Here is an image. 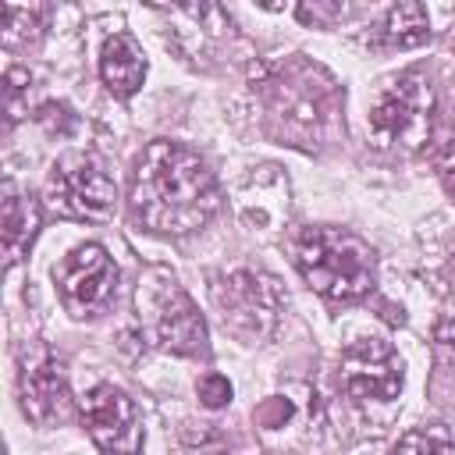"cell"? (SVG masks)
Returning <instances> with one entry per match:
<instances>
[{"label": "cell", "mask_w": 455, "mask_h": 455, "mask_svg": "<svg viewBox=\"0 0 455 455\" xmlns=\"http://www.w3.org/2000/svg\"><path fill=\"white\" fill-rule=\"evenodd\" d=\"M132 213L156 235H192L220 206L206 160L171 139H153L132 171Z\"/></svg>", "instance_id": "cell-1"}, {"label": "cell", "mask_w": 455, "mask_h": 455, "mask_svg": "<svg viewBox=\"0 0 455 455\" xmlns=\"http://www.w3.org/2000/svg\"><path fill=\"white\" fill-rule=\"evenodd\" d=\"M295 263L313 291L331 302H355L373 291V249L341 228H306L295 242Z\"/></svg>", "instance_id": "cell-2"}, {"label": "cell", "mask_w": 455, "mask_h": 455, "mask_svg": "<svg viewBox=\"0 0 455 455\" xmlns=\"http://www.w3.org/2000/svg\"><path fill=\"white\" fill-rule=\"evenodd\" d=\"M139 320L146 323L149 338L174 352V355H203L206 352V323L199 316V309L192 306V299L185 295V288L164 274L153 270L142 284H139Z\"/></svg>", "instance_id": "cell-3"}, {"label": "cell", "mask_w": 455, "mask_h": 455, "mask_svg": "<svg viewBox=\"0 0 455 455\" xmlns=\"http://www.w3.org/2000/svg\"><path fill=\"white\" fill-rule=\"evenodd\" d=\"M46 199L57 213L78 220H107L117 210V181L92 153H68L50 167Z\"/></svg>", "instance_id": "cell-4"}, {"label": "cell", "mask_w": 455, "mask_h": 455, "mask_svg": "<svg viewBox=\"0 0 455 455\" xmlns=\"http://www.w3.org/2000/svg\"><path fill=\"white\" fill-rule=\"evenodd\" d=\"M430 110H434L430 85L419 75H402L373 103V110H370V132L384 146L419 149L430 139Z\"/></svg>", "instance_id": "cell-5"}, {"label": "cell", "mask_w": 455, "mask_h": 455, "mask_svg": "<svg viewBox=\"0 0 455 455\" xmlns=\"http://www.w3.org/2000/svg\"><path fill=\"white\" fill-rule=\"evenodd\" d=\"M53 281L60 288L64 306L75 316H96L100 309L110 306L117 291V267L103 245L85 242L53 267Z\"/></svg>", "instance_id": "cell-6"}, {"label": "cell", "mask_w": 455, "mask_h": 455, "mask_svg": "<svg viewBox=\"0 0 455 455\" xmlns=\"http://www.w3.org/2000/svg\"><path fill=\"white\" fill-rule=\"evenodd\" d=\"M18 398H21V412L39 427H50L71 416V391H68L64 363L50 348L36 345L21 352Z\"/></svg>", "instance_id": "cell-7"}, {"label": "cell", "mask_w": 455, "mask_h": 455, "mask_svg": "<svg viewBox=\"0 0 455 455\" xmlns=\"http://www.w3.org/2000/svg\"><path fill=\"white\" fill-rule=\"evenodd\" d=\"M341 384L355 402H391L402 391V359L384 338H359L341 355Z\"/></svg>", "instance_id": "cell-8"}, {"label": "cell", "mask_w": 455, "mask_h": 455, "mask_svg": "<svg viewBox=\"0 0 455 455\" xmlns=\"http://www.w3.org/2000/svg\"><path fill=\"white\" fill-rule=\"evenodd\" d=\"M82 419L89 437L96 441L100 451L107 455H135L142 448V423L135 402L114 387V384H96L85 402H82Z\"/></svg>", "instance_id": "cell-9"}, {"label": "cell", "mask_w": 455, "mask_h": 455, "mask_svg": "<svg viewBox=\"0 0 455 455\" xmlns=\"http://www.w3.org/2000/svg\"><path fill=\"white\" fill-rule=\"evenodd\" d=\"M213 299L224 313V323H231L242 334H267L281 309V288L274 277L263 274H231L220 284H213Z\"/></svg>", "instance_id": "cell-10"}, {"label": "cell", "mask_w": 455, "mask_h": 455, "mask_svg": "<svg viewBox=\"0 0 455 455\" xmlns=\"http://www.w3.org/2000/svg\"><path fill=\"white\" fill-rule=\"evenodd\" d=\"M100 75L107 82V89L121 100L135 96L142 78H146V57L142 50L135 46L132 36L124 32H114L107 43H103V53H100Z\"/></svg>", "instance_id": "cell-11"}, {"label": "cell", "mask_w": 455, "mask_h": 455, "mask_svg": "<svg viewBox=\"0 0 455 455\" xmlns=\"http://www.w3.org/2000/svg\"><path fill=\"white\" fill-rule=\"evenodd\" d=\"M39 228V206L32 196L18 192L14 181L4 185V259L7 267H14L21 259V252L32 245Z\"/></svg>", "instance_id": "cell-12"}, {"label": "cell", "mask_w": 455, "mask_h": 455, "mask_svg": "<svg viewBox=\"0 0 455 455\" xmlns=\"http://www.w3.org/2000/svg\"><path fill=\"white\" fill-rule=\"evenodd\" d=\"M427 36H430V21H427L423 4H395L377 28V43L391 46V50L419 46V43H427Z\"/></svg>", "instance_id": "cell-13"}, {"label": "cell", "mask_w": 455, "mask_h": 455, "mask_svg": "<svg viewBox=\"0 0 455 455\" xmlns=\"http://www.w3.org/2000/svg\"><path fill=\"white\" fill-rule=\"evenodd\" d=\"M0 18H4V43L14 46V43L25 39V28H28V36H36L43 28L46 7H14V4H4L0 7Z\"/></svg>", "instance_id": "cell-14"}, {"label": "cell", "mask_w": 455, "mask_h": 455, "mask_svg": "<svg viewBox=\"0 0 455 455\" xmlns=\"http://www.w3.org/2000/svg\"><path fill=\"white\" fill-rule=\"evenodd\" d=\"M391 455H455V441L441 430H409L398 437Z\"/></svg>", "instance_id": "cell-15"}, {"label": "cell", "mask_w": 455, "mask_h": 455, "mask_svg": "<svg viewBox=\"0 0 455 455\" xmlns=\"http://www.w3.org/2000/svg\"><path fill=\"white\" fill-rule=\"evenodd\" d=\"M196 391H199V402H203L206 409H220V405L231 402V384H228V377H220V373H206Z\"/></svg>", "instance_id": "cell-16"}, {"label": "cell", "mask_w": 455, "mask_h": 455, "mask_svg": "<svg viewBox=\"0 0 455 455\" xmlns=\"http://www.w3.org/2000/svg\"><path fill=\"white\" fill-rule=\"evenodd\" d=\"M21 82H28V71H21V68H11L7 78H4V96H7V117L11 121L21 114Z\"/></svg>", "instance_id": "cell-17"}, {"label": "cell", "mask_w": 455, "mask_h": 455, "mask_svg": "<svg viewBox=\"0 0 455 455\" xmlns=\"http://www.w3.org/2000/svg\"><path fill=\"white\" fill-rule=\"evenodd\" d=\"M444 192H448V196H455V167H448V171H444Z\"/></svg>", "instance_id": "cell-18"}]
</instances>
